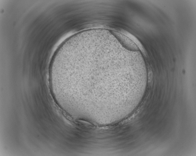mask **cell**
Masks as SVG:
<instances>
[{
    "label": "cell",
    "instance_id": "cell-1",
    "mask_svg": "<svg viewBox=\"0 0 196 156\" xmlns=\"http://www.w3.org/2000/svg\"><path fill=\"white\" fill-rule=\"evenodd\" d=\"M115 62L102 57H91L72 64L69 74L85 76V80L100 84L128 88L133 83L135 76L128 68L118 67Z\"/></svg>",
    "mask_w": 196,
    "mask_h": 156
}]
</instances>
